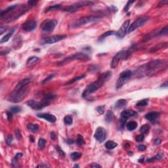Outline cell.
Listing matches in <instances>:
<instances>
[{
  "instance_id": "1",
  "label": "cell",
  "mask_w": 168,
  "mask_h": 168,
  "mask_svg": "<svg viewBox=\"0 0 168 168\" xmlns=\"http://www.w3.org/2000/svg\"><path fill=\"white\" fill-rule=\"evenodd\" d=\"M167 68V62L164 60H154L139 66L135 71L134 75L137 78L152 76Z\"/></svg>"
},
{
  "instance_id": "2",
  "label": "cell",
  "mask_w": 168,
  "mask_h": 168,
  "mask_svg": "<svg viewBox=\"0 0 168 168\" xmlns=\"http://www.w3.org/2000/svg\"><path fill=\"white\" fill-rule=\"evenodd\" d=\"M30 79L24 78L20 81L15 87L13 92L9 95L8 101L13 103L20 102L25 98L29 93Z\"/></svg>"
},
{
  "instance_id": "3",
  "label": "cell",
  "mask_w": 168,
  "mask_h": 168,
  "mask_svg": "<svg viewBox=\"0 0 168 168\" xmlns=\"http://www.w3.org/2000/svg\"><path fill=\"white\" fill-rule=\"evenodd\" d=\"M111 76L112 73L110 71H107L104 73H102L98 78V80L96 82L91 83L86 87L85 90L83 92L82 97L84 98H86L91 94L97 91L99 89L102 87L104 83H106L111 78Z\"/></svg>"
},
{
  "instance_id": "4",
  "label": "cell",
  "mask_w": 168,
  "mask_h": 168,
  "mask_svg": "<svg viewBox=\"0 0 168 168\" xmlns=\"http://www.w3.org/2000/svg\"><path fill=\"white\" fill-rule=\"evenodd\" d=\"M101 19V17L99 16H87V17H82V18H79L74 22H72L70 25V28H76L80 27L82 26L86 25L87 24L90 23H93V22H98Z\"/></svg>"
},
{
  "instance_id": "5",
  "label": "cell",
  "mask_w": 168,
  "mask_h": 168,
  "mask_svg": "<svg viewBox=\"0 0 168 168\" xmlns=\"http://www.w3.org/2000/svg\"><path fill=\"white\" fill-rule=\"evenodd\" d=\"M90 59V57L88 56L86 53L80 52V53H76L74 55H72L69 57H67L64 58V59L60 60L59 62H57L58 66H63L65 64L69 63L71 61L73 60H82V61H87Z\"/></svg>"
},
{
  "instance_id": "6",
  "label": "cell",
  "mask_w": 168,
  "mask_h": 168,
  "mask_svg": "<svg viewBox=\"0 0 168 168\" xmlns=\"http://www.w3.org/2000/svg\"><path fill=\"white\" fill-rule=\"evenodd\" d=\"M131 53L129 51H121L116 54V55L113 57L112 60L111 62V68H116L119 64V62L121 60H125L127 59L128 57L131 55Z\"/></svg>"
},
{
  "instance_id": "7",
  "label": "cell",
  "mask_w": 168,
  "mask_h": 168,
  "mask_svg": "<svg viewBox=\"0 0 168 168\" xmlns=\"http://www.w3.org/2000/svg\"><path fill=\"white\" fill-rule=\"evenodd\" d=\"M137 115V113L133 110H126L122 112L120 114V118L119 120V126L120 129H123L126 126V122L128 119L131 117H133Z\"/></svg>"
},
{
  "instance_id": "8",
  "label": "cell",
  "mask_w": 168,
  "mask_h": 168,
  "mask_svg": "<svg viewBox=\"0 0 168 168\" xmlns=\"http://www.w3.org/2000/svg\"><path fill=\"white\" fill-rule=\"evenodd\" d=\"M57 24V21L54 19H46L41 24V29L43 33H51L54 30Z\"/></svg>"
},
{
  "instance_id": "9",
  "label": "cell",
  "mask_w": 168,
  "mask_h": 168,
  "mask_svg": "<svg viewBox=\"0 0 168 168\" xmlns=\"http://www.w3.org/2000/svg\"><path fill=\"white\" fill-rule=\"evenodd\" d=\"M94 3V2L91 1H79L76 2L75 3L72 4V5L68 6V7H65L62 9L63 11H67L70 13H73L75 12L78 9L85 7V6L91 5Z\"/></svg>"
},
{
  "instance_id": "10",
  "label": "cell",
  "mask_w": 168,
  "mask_h": 168,
  "mask_svg": "<svg viewBox=\"0 0 168 168\" xmlns=\"http://www.w3.org/2000/svg\"><path fill=\"white\" fill-rule=\"evenodd\" d=\"M132 72L131 70H127L125 71L122 72L120 74V75L118 79L117 82H116V89H119L124 85L126 82H127L130 78L132 76Z\"/></svg>"
},
{
  "instance_id": "11",
  "label": "cell",
  "mask_w": 168,
  "mask_h": 168,
  "mask_svg": "<svg viewBox=\"0 0 168 168\" xmlns=\"http://www.w3.org/2000/svg\"><path fill=\"white\" fill-rule=\"evenodd\" d=\"M149 20V17L147 16H142L141 17H139L129 26V27L128 28L127 33H131L132 32H133L139 27H141L142 26L144 25L148 20Z\"/></svg>"
},
{
  "instance_id": "12",
  "label": "cell",
  "mask_w": 168,
  "mask_h": 168,
  "mask_svg": "<svg viewBox=\"0 0 168 168\" xmlns=\"http://www.w3.org/2000/svg\"><path fill=\"white\" fill-rule=\"evenodd\" d=\"M49 101H46L43 99V101L41 102H36V101H34V100H30V101H28L27 104L28 106L30 107L31 108L34 110H41L42 108H45V106H47L50 104Z\"/></svg>"
},
{
  "instance_id": "13",
  "label": "cell",
  "mask_w": 168,
  "mask_h": 168,
  "mask_svg": "<svg viewBox=\"0 0 168 168\" xmlns=\"http://www.w3.org/2000/svg\"><path fill=\"white\" fill-rule=\"evenodd\" d=\"M66 35H55L51 37H46L42 39V44H53L61 41L66 38Z\"/></svg>"
},
{
  "instance_id": "14",
  "label": "cell",
  "mask_w": 168,
  "mask_h": 168,
  "mask_svg": "<svg viewBox=\"0 0 168 168\" xmlns=\"http://www.w3.org/2000/svg\"><path fill=\"white\" fill-rule=\"evenodd\" d=\"M129 20H126L124 22V24L122 25L120 29L117 31V32L116 33V36L118 39H122L125 37L127 33L128 28L129 27Z\"/></svg>"
},
{
  "instance_id": "15",
  "label": "cell",
  "mask_w": 168,
  "mask_h": 168,
  "mask_svg": "<svg viewBox=\"0 0 168 168\" xmlns=\"http://www.w3.org/2000/svg\"><path fill=\"white\" fill-rule=\"evenodd\" d=\"M94 137L97 141L99 143H102L105 141L106 138V130L103 127H99L95 131V133L94 135Z\"/></svg>"
},
{
  "instance_id": "16",
  "label": "cell",
  "mask_w": 168,
  "mask_h": 168,
  "mask_svg": "<svg viewBox=\"0 0 168 168\" xmlns=\"http://www.w3.org/2000/svg\"><path fill=\"white\" fill-rule=\"evenodd\" d=\"M36 22L32 19L28 20L22 25V30L26 32L33 31L36 29Z\"/></svg>"
},
{
  "instance_id": "17",
  "label": "cell",
  "mask_w": 168,
  "mask_h": 168,
  "mask_svg": "<svg viewBox=\"0 0 168 168\" xmlns=\"http://www.w3.org/2000/svg\"><path fill=\"white\" fill-rule=\"evenodd\" d=\"M160 114L157 112H151L146 114L145 115V118L152 123H155L159 119Z\"/></svg>"
},
{
  "instance_id": "18",
  "label": "cell",
  "mask_w": 168,
  "mask_h": 168,
  "mask_svg": "<svg viewBox=\"0 0 168 168\" xmlns=\"http://www.w3.org/2000/svg\"><path fill=\"white\" fill-rule=\"evenodd\" d=\"M37 116L40 118L45 119V120L48 121L50 123H55L57 120V118L54 115L47 113H41L37 114Z\"/></svg>"
},
{
  "instance_id": "19",
  "label": "cell",
  "mask_w": 168,
  "mask_h": 168,
  "mask_svg": "<svg viewBox=\"0 0 168 168\" xmlns=\"http://www.w3.org/2000/svg\"><path fill=\"white\" fill-rule=\"evenodd\" d=\"M167 47H168V42H162L160 43L157 44V45H156L154 47L150 48V49L149 50V52L150 53H155V52L160 51V50L167 49Z\"/></svg>"
},
{
  "instance_id": "20",
  "label": "cell",
  "mask_w": 168,
  "mask_h": 168,
  "mask_svg": "<svg viewBox=\"0 0 168 168\" xmlns=\"http://www.w3.org/2000/svg\"><path fill=\"white\" fill-rule=\"evenodd\" d=\"M18 4H15V5H13L10 6L8 8H7L6 9L2 11L1 12V18H5V16H7L8 15H9L11 13H13V11H15V9L18 7Z\"/></svg>"
},
{
  "instance_id": "21",
  "label": "cell",
  "mask_w": 168,
  "mask_h": 168,
  "mask_svg": "<svg viewBox=\"0 0 168 168\" xmlns=\"http://www.w3.org/2000/svg\"><path fill=\"white\" fill-rule=\"evenodd\" d=\"M17 29V27H14L13 28H11V30L9 31V33H7V34L3 36L1 39V40H0V43H5V42H8L9 40V39L11 38V37L13 36V33H14V32L15 31V30Z\"/></svg>"
},
{
  "instance_id": "22",
  "label": "cell",
  "mask_w": 168,
  "mask_h": 168,
  "mask_svg": "<svg viewBox=\"0 0 168 168\" xmlns=\"http://www.w3.org/2000/svg\"><path fill=\"white\" fill-rule=\"evenodd\" d=\"M127 104V101L126 99H119L117 102H116L115 104V108L116 109H120V108H122L123 107H124L126 104Z\"/></svg>"
},
{
  "instance_id": "23",
  "label": "cell",
  "mask_w": 168,
  "mask_h": 168,
  "mask_svg": "<svg viewBox=\"0 0 168 168\" xmlns=\"http://www.w3.org/2000/svg\"><path fill=\"white\" fill-rule=\"evenodd\" d=\"M114 114L112 110H108L107 112H106V115H105V121H106L107 123H110L112 122L114 120Z\"/></svg>"
},
{
  "instance_id": "24",
  "label": "cell",
  "mask_w": 168,
  "mask_h": 168,
  "mask_svg": "<svg viewBox=\"0 0 168 168\" xmlns=\"http://www.w3.org/2000/svg\"><path fill=\"white\" fill-rule=\"evenodd\" d=\"M126 127L127 129V130L131 131H133L135 130L136 128L137 127V123L135 121H131V122H129L126 124Z\"/></svg>"
},
{
  "instance_id": "25",
  "label": "cell",
  "mask_w": 168,
  "mask_h": 168,
  "mask_svg": "<svg viewBox=\"0 0 168 168\" xmlns=\"http://www.w3.org/2000/svg\"><path fill=\"white\" fill-rule=\"evenodd\" d=\"M116 34V32L114 31H108L106 32L105 33H104L103 34H102L101 36L99 37V39H98V41L99 42H102L104 40V39L106 38L107 37L110 36H112V35Z\"/></svg>"
},
{
  "instance_id": "26",
  "label": "cell",
  "mask_w": 168,
  "mask_h": 168,
  "mask_svg": "<svg viewBox=\"0 0 168 168\" xmlns=\"http://www.w3.org/2000/svg\"><path fill=\"white\" fill-rule=\"evenodd\" d=\"M118 146V143L112 141H108L105 143V147L108 150H112Z\"/></svg>"
},
{
  "instance_id": "27",
  "label": "cell",
  "mask_w": 168,
  "mask_h": 168,
  "mask_svg": "<svg viewBox=\"0 0 168 168\" xmlns=\"http://www.w3.org/2000/svg\"><path fill=\"white\" fill-rule=\"evenodd\" d=\"M28 129L30 130V131L36 133L38 132L39 130V126L38 124H29L27 126Z\"/></svg>"
},
{
  "instance_id": "28",
  "label": "cell",
  "mask_w": 168,
  "mask_h": 168,
  "mask_svg": "<svg viewBox=\"0 0 168 168\" xmlns=\"http://www.w3.org/2000/svg\"><path fill=\"white\" fill-rule=\"evenodd\" d=\"M163 156H164V155H162L161 153H159L158 154L155 156H154L153 158H149V159L146 160V162L150 163L152 162H154V161L155 160H162L163 158Z\"/></svg>"
},
{
  "instance_id": "29",
  "label": "cell",
  "mask_w": 168,
  "mask_h": 168,
  "mask_svg": "<svg viewBox=\"0 0 168 168\" xmlns=\"http://www.w3.org/2000/svg\"><path fill=\"white\" fill-rule=\"evenodd\" d=\"M149 129H150V126H149V125L144 124L141 126V129H140V132L141 133V134L144 135V134L148 133Z\"/></svg>"
},
{
  "instance_id": "30",
  "label": "cell",
  "mask_w": 168,
  "mask_h": 168,
  "mask_svg": "<svg viewBox=\"0 0 168 168\" xmlns=\"http://www.w3.org/2000/svg\"><path fill=\"white\" fill-rule=\"evenodd\" d=\"M38 60H39L38 57H35V56L30 57L29 59H28V60H27L28 66H31V65H32V64H35V63H36V62Z\"/></svg>"
},
{
  "instance_id": "31",
  "label": "cell",
  "mask_w": 168,
  "mask_h": 168,
  "mask_svg": "<svg viewBox=\"0 0 168 168\" xmlns=\"http://www.w3.org/2000/svg\"><path fill=\"white\" fill-rule=\"evenodd\" d=\"M76 143L79 146H82L83 144H85V141H84V137L82 135H78L76 139Z\"/></svg>"
},
{
  "instance_id": "32",
  "label": "cell",
  "mask_w": 168,
  "mask_h": 168,
  "mask_svg": "<svg viewBox=\"0 0 168 168\" xmlns=\"http://www.w3.org/2000/svg\"><path fill=\"white\" fill-rule=\"evenodd\" d=\"M148 99H144L143 100H141L139 101V102H137L136 106H146V105H148Z\"/></svg>"
},
{
  "instance_id": "33",
  "label": "cell",
  "mask_w": 168,
  "mask_h": 168,
  "mask_svg": "<svg viewBox=\"0 0 168 168\" xmlns=\"http://www.w3.org/2000/svg\"><path fill=\"white\" fill-rule=\"evenodd\" d=\"M81 156H82V154H81L80 152H73V153H72L71 155H70V157H71L72 160L74 161L78 160L79 158H80Z\"/></svg>"
},
{
  "instance_id": "34",
  "label": "cell",
  "mask_w": 168,
  "mask_h": 168,
  "mask_svg": "<svg viewBox=\"0 0 168 168\" xmlns=\"http://www.w3.org/2000/svg\"><path fill=\"white\" fill-rule=\"evenodd\" d=\"M84 78H85V75L80 76L76 77V78H75L72 79L71 80L69 81V82H68V83H66V85H71V84H73L74 83H75L76 82H77V81L81 80Z\"/></svg>"
},
{
  "instance_id": "35",
  "label": "cell",
  "mask_w": 168,
  "mask_h": 168,
  "mask_svg": "<svg viewBox=\"0 0 168 168\" xmlns=\"http://www.w3.org/2000/svg\"><path fill=\"white\" fill-rule=\"evenodd\" d=\"M60 7V5H59V4H58V5H51L46 8L45 10V12L47 13V12H49V11H54V10H56L57 9H59Z\"/></svg>"
},
{
  "instance_id": "36",
  "label": "cell",
  "mask_w": 168,
  "mask_h": 168,
  "mask_svg": "<svg viewBox=\"0 0 168 168\" xmlns=\"http://www.w3.org/2000/svg\"><path fill=\"white\" fill-rule=\"evenodd\" d=\"M168 33V25L165 26L162 29L160 30L158 32V36H165V35H167Z\"/></svg>"
},
{
  "instance_id": "37",
  "label": "cell",
  "mask_w": 168,
  "mask_h": 168,
  "mask_svg": "<svg viewBox=\"0 0 168 168\" xmlns=\"http://www.w3.org/2000/svg\"><path fill=\"white\" fill-rule=\"evenodd\" d=\"M64 122L65 124L68 125V126H70V125L72 124V123H73V120H72L71 116H65L64 118Z\"/></svg>"
},
{
  "instance_id": "38",
  "label": "cell",
  "mask_w": 168,
  "mask_h": 168,
  "mask_svg": "<svg viewBox=\"0 0 168 168\" xmlns=\"http://www.w3.org/2000/svg\"><path fill=\"white\" fill-rule=\"evenodd\" d=\"M45 144H46L45 139H43V138H41V139H39L38 146L40 149H43V148H45Z\"/></svg>"
},
{
  "instance_id": "39",
  "label": "cell",
  "mask_w": 168,
  "mask_h": 168,
  "mask_svg": "<svg viewBox=\"0 0 168 168\" xmlns=\"http://www.w3.org/2000/svg\"><path fill=\"white\" fill-rule=\"evenodd\" d=\"M21 108L20 107H19V106H13V107H11V109H10V111L11 112H13V113H18V112H20V111H21Z\"/></svg>"
},
{
  "instance_id": "40",
  "label": "cell",
  "mask_w": 168,
  "mask_h": 168,
  "mask_svg": "<svg viewBox=\"0 0 168 168\" xmlns=\"http://www.w3.org/2000/svg\"><path fill=\"white\" fill-rule=\"evenodd\" d=\"M134 2H135V1H128L127 4H126V6H125L124 9V12H127V11H129V8L131 7V5Z\"/></svg>"
},
{
  "instance_id": "41",
  "label": "cell",
  "mask_w": 168,
  "mask_h": 168,
  "mask_svg": "<svg viewBox=\"0 0 168 168\" xmlns=\"http://www.w3.org/2000/svg\"><path fill=\"white\" fill-rule=\"evenodd\" d=\"M104 109H105V105H102V106H97L96 110L100 114H103L104 112Z\"/></svg>"
},
{
  "instance_id": "42",
  "label": "cell",
  "mask_w": 168,
  "mask_h": 168,
  "mask_svg": "<svg viewBox=\"0 0 168 168\" xmlns=\"http://www.w3.org/2000/svg\"><path fill=\"white\" fill-rule=\"evenodd\" d=\"M55 148H56V150H57V152H58V153L60 154V156H62V157H64L65 156V153L64 152V151L60 148V146H55Z\"/></svg>"
},
{
  "instance_id": "43",
  "label": "cell",
  "mask_w": 168,
  "mask_h": 168,
  "mask_svg": "<svg viewBox=\"0 0 168 168\" xmlns=\"http://www.w3.org/2000/svg\"><path fill=\"white\" fill-rule=\"evenodd\" d=\"M13 137L12 135H9L6 139V143L8 144V145H11V144H13Z\"/></svg>"
},
{
  "instance_id": "44",
  "label": "cell",
  "mask_w": 168,
  "mask_h": 168,
  "mask_svg": "<svg viewBox=\"0 0 168 168\" xmlns=\"http://www.w3.org/2000/svg\"><path fill=\"white\" fill-rule=\"evenodd\" d=\"M144 135H143V134H141V135H137V137H136V138H135V140H136V141L137 142H141V141H143V140H144Z\"/></svg>"
},
{
  "instance_id": "45",
  "label": "cell",
  "mask_w": 168,
  "mask_h": 168,
  "mask_svg": "<svg viewBox=\"0 0 168 168\" xmlns=\"http://www.w3.org/2000/svg\"><path fill=\"white\" fill-rule=\"evenodd\" d=\"M54 76H55V75H50L49 76H48L47 78H46L45 79H44L42 81V84H46V83L48 82L49 81L51 80H52V79H53V78H54Z\"/></svg>"
},
{
  "instance_id": "46",
  "label": "cell",
  "mask_w": 168,
  "mask_h": 168,
  "mask_svg": "<svg viewBox=\"0 0 168 168\" xmlns=\"http://www.w3.org/2000/svg\"><path fill=\"white\" fill-rule=\"evenodd\" d=\"M15 135H16V137H17V139L18 140H20V139H22V135L20 133V130L18 129H17L16 131H15Z\"/></svg>"
},
{
  "instance_id": "47",
  "label": "cell",
  "mask_w": 168,
  "mask_h": 168,
  "mask_svg": "<svg viewBox=\"0 0 168 168\" xmlns=\"http://www.w3.org/2000/svg\"><path fill=\"white\" fill-rule=\"evenodd\" d=\"M19 158H17L16 156H15V158H13V160H12V166H13V167H16L17 166V164H18V160Z\"/></svg>"
},
{
  "instance_id": "48",
  "label": "cell",
  "mask_w": 168,
  "mask_h": 168,
  "mask_svg": "<svg viewBox=\"0 0 168 168\" xmlns=\"http://www.w3.org/2000/svg\"><path fill=\"white\" fill-rule=\"evenodd\" d=\"M168 3V0H164V1H160L158 3V7H162V6L164 5H167Z\"/></svg>"
},
{
  "instance_id": "49",
  "label": "cell",
  "mask_w": 168,
  "mask_h": 168,
  "mask_svg": "<svg viewBox=\"0 0 168 168\" xmlns=\"http://www.w3.org/2000/svg\"><path fill=\"white\" fill-rule=\"evenodd\" d=\"M13 112H11V111L7 112V120L8 121H11L12 120V119H13Z\"/></svg>"
},
{
  "instance_id": "50",
  "label": "cell",
  "mask_w": 168,
  "mask_h": 168,
  "mask_svg": "<svg viewBox=\"0 0 168 168\" xmlns=\"http://www.w3.org/2000/svg\"><path fill=\"white\" fill-rule=\"evenodd\" d=\"M7 27H6V26H1L0 27V35L1 36V35H3V34L5 32H6L7 30Z\"/></svg>"
},
{
  "instance_id": "51",
  "label": "cell",
  "mask_w": 168,
  "mask_h": 168,
  "mask_svg": "<svg viewBox=\"0 0 168 168\" xmlns=\"http://www.w3.org/2000/svg\"><path fill=\"white\" fill-rule=\"evenodd\" d=\"M137 148H138V150L139 151H144V150H146V147L143 144H141V145H139V146H137Z\"/></svg>"
},
{
  "instance_id": "52",
  "label": "cell",
  "mask_w": 168,
  "mask_h": 168,
  "mask_svg": "<svg viewBox=\"0 0 168 168\" xmlns=\"http://www.w3.org/2000/svg\"><path fill=\"white\" fill-rule=\"evenodd\" d=\"M38 3L37 1H28V4L30 6H34L35 4H36Z\"/></svg>"
},
{
  "instance_id": "53",
  "label": "cell",
  "mask_w": 168,
  "mask_h": 168,
  "mask_svg": "<svg viewBox=\"0 0 168 168\" xmlns=\"http://www.w3.org/2000/svg\"><path fill=\"white\" fill-rule=\"evenodd\" d=\"M90 167L91 168H101V166H100L99 164H96V163H93L91 166H90Z\"/></svg>"
},
{
  "instance_id": "54",
  "label": "cell",
  "mask_w": 168,
  "mask_h": 168,
  "mask_svg": "<svg viewBox=\"0 0 168 168\" xmlns=\"http://www.w3.org/2000/svg\"><path fill=\"white\" fill-rule=\"evenodd\" d=\"M51 138L52 140H53V141H55V140L57 139V136H56V135H55V133L54 132H51Z\"/></svg>"
},
{
  "instance_id": "55",
  "label": "cell",
  "mask_w": 168,
  "mask_h": 168,
  "mask_svg": "<svg viewBox=\"0 0 168 168\" xmlns=\"http://www.w3.org/2000/svg\"><path fill=\"white\" fill-rule=\"evenodd\" d=\"M161 143H162V140L160 139H159V138H158V139H156L154 141V144L155 145H158V144H161Z\"/></svg>"
},
{
  "instance_id": "56",
  "label": "cell",
  "mask_w": 168,
  "mask_h": 168,
  "mask_svg": "<svg viewBox=\"0 0 168 168\" xmlns=\"http://www.w3.org/2000/svg\"><path fill=\"white\" fill-rule=\"evenodd\" d=\"M66 143H67V144H72L74 143V141L73 139H67V140H66Z\"/></svg>"
},
{
  "instance_id": "57",
  "label": "cell",
  "mask_w": 168,
  "mask_h": 168,
  "mask_svg": "<svg viewBox=\"0 0 168 168\" xmlns=\"http://www.w3.org/2000/svg\"><path fill=\"white\" fill-rule=\"evenodd\" d=\"M161 87H168V81H166V82L165 83H164V84H163V85H161Z\"/></svg>"
},
{
  "instance_id": "58",
  "label": "cell",
  "mask_w": 168,
  "mask_h": 168,
  "mask_svg": "<svg viewBox=\"0 0 168 168\" xmlns=\"http://www.w3.org/2000/svg\"><path fill=\"white\" fill-rule=\"evenodd\" d=\"M30 140L31 141L32 143H34V139L33 136H30Z\"/></svg>"
}]
</instances>
